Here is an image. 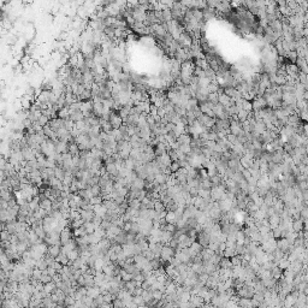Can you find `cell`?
Returning <instances> with one entry per match:
<instances>
[{
	"instance_id": "cell-1",
	"label": "cell",
	"mask_w": 308,
	"mask_h": 308,
	"mask_svg": "<svg viewBox=\"0 0 308 308\" xmlns=\"http://www.w3.org/2000/svg\"><path fill=\"white\" fill-rule=\"evenodd\" d=\"M176 255V249L171 248L170 246H164L161 249V255L160 259L163 261H171V259Z\"/></svg>"
},
{
	"instance_id": "cell-2",
	"label": "cell",
	"mask_w": 308,
	"mask_h": 308,
	"mask_svg": "<svg viewBox=\"0 0 308 308\" xmlns=\"http://www.w3.org/2000/svg\"><path fill=\"white\" fill-rule=\"evenodd\" d=\"M108 122L111 123V125H112V128H113V129H120V128H122V125L124 124L123 118H122L119 114H117L114 111H112V113H111V117H110V120H108Z\"/></svg>"
},
{
	"instance_id": "cell-3",
	"label": "cell",
	"mask_w": 308,
	"mask_h": 308,
	"mask_svg": "<svg viewBox=\"0 0 308 308\" xmlns=\"http://www.w3.org/2000/svg\"><path fill=\"white\" fill-rule=\"evenodd\" d=\"M71 237H72V234H71L70 229H69V228H65V229L60 232V241H62V246H64V244L69 243V242L71 241Z\"/></svg>"
},
{
	"instance_id": "cell-4",
	"label": "cell",
	"mask_w": 308,
	"mask_h": 308,
	"mask_svg": "<svg viewBox=\"0 0 308 308\" xmlns=\"http://www.w3.org/2000/svg\"><path fill=\"white\" fill-rule=\"evenodd\" d=\"M94 213H95V215H98V217H100V218H105L106 217V214H107V212H108V209L101 203V205H96V206H94Z\"/></svg>"
},
{
	"instance_id": "cell-5",
	"label": "cell",
	"mask_w": 308,
	"mask_h": 308,
	"mask_svg": "<svg viewBox=\"0 0 308 308\" xmlns=\"http://www.w3.org/2000/svg\"><path fill=\"white\" fill-rule=\"evenodd\" d=\"M146 188V181L145 180H142V178H136L133 183H131V188H130V190L131 189H137V190H143Z\"/></svg>"
},
{
	"instance_id": "cell-6",
	"label": "cell",
	"mask_w": 308,
	"mask_h": 308,
	"mask_svg": "<svg viewBox=\"0 0 308 308\" xmlns=\"http://www.w3.org/2000/svg\"><path fill=\"white\" fill-rule=\"evenodd\" d=\"M79 213H81V218L83 219L84 222H92L93 218L95 217L94 211H83V209H79Z\"/></svg>"
},
{
	"instance_id": "cell-7",
	"label": "cell",
	"mask_w": 308,
	"mask_h": 308,
	"mask_svg": "<svg viewBox=\"0 0 308 308\" xmlns=\"http://www.w3.org/2000/svg\"><path fill=\"white\" fill-rule=\"evenodd\" d=\"M99 295H101V290L99 286H91L88 288V292H87V296H91L92 298H96Z\"/></svg>"
},
{
	"instance_id": "cell-8",
	"label": "cell",
	"mask_w": 308,
	"mask_h": 308,
	"mask_svg": "<svg viewBox=\"0 0 308 308\" xmlns=\"http://www.w3.org/2000/svg\"><path fill=\"white\" fill-rule=\"evenodd\" d=\"M48 254H51L53 258H57L58 255L62 254V247H60L59 244L50 246V247H48Z\"/></svg>"
},
{
	"instance_id": "cell-9",
	"label": "cell",
	"mask_w": 308,
	"mask_h": 308,
	"mask_svg": "<svg viewBox=\"0 0 308 308\" xmlns=\"http://www.w3.org/2000/svg\"><path fill=\"white\" fill-rule=\"evenodd\" d=\"M177 220H178V218H177V215H176L174 212H167V214L165 217V222L167 224H176Z\"/></svg>"
},
{
	"instance_id": "cell-10",
	"label": "cell",
	"mask_w": 308,
	"mask_h": 308,
	"mask_svg": "<svg viewBox=\"0 0 308 308\" xmlns=\"http://www.w3.org/2000/svg\"><path fill=\"white\" fill-rule=\"evenodd\" d=\"M65 174H66V172H65V170H64L63 167L57 166V167L54 168V176H56V178L60 180L62 182H63V180L65 178Z\"/></svg>"
},
{
	"instance_id": "cell-11",
	"label": "cell",
	"mask_w": 308,
	"mask_h": 308,
	"mask_svg": "<svg viewBox=\"0 0 308 308\" xmlns=\"http://www.w3.org/2000/svg\"><path fill=\"white\" fill-rule=\"evenodd\" d=\"M83 226H84V229H85L88 235H92V234H94L96 231V226L93 224V222H85Z\"/></svg>"
},
{
	"instance_id": "cell-12",
	"label": "cell",
	"mask_w": 308,
	"mask_h": 308,
	"mask_svg": "<svg viewBox=\"0 0 308 308\" xmlns=\"http://www.w3.org/2000/svg\"><path fill=\"white\" fill-rule=\"evenodd\" d=\"M69 153L75 157V155H79V148H78V145L76 142H72V143H69Z\"/></svg>"
},
{
	"instance_id": "cell-13",
	"label": "cell",
	"mask_w": 308,
	"mask_h": 308,
	"mask_svg": "<svg viewBox=\"0 0 308 308\" xmlns=\"http://www.w3.org/2000/svg\"><path fill=\"white\" fill-rule=\"evenodd\" d=\"M56 289H57V284H56L54 282H51V283H48V284H45L43 291L47 292L48 295H51V294H53V292L56 291Z\"/></svg>"
},
{
	"instance_id": "cell-14",
	"label": "cell",
	"mask_w": 308,
	"mask_h": 308,
	"mask_svg": "<svg viewBox=\"0 0 308 308\" xmlns=\"http://www.w3.org/2000/svg\"><path fill=\"white\" fill-rule=\"evenodd\" d=\"M154 211H155V212H158V213L166 211V207H165L164 202H163V201H160V200H155V201H154Z\"/></svg>"
},
{
	"instance_id": "cell-15",
	"label": "cell",
	"mask_w": 308,
	"mask_h": 308,
	"mask_svg": "<svg viewBox=\"0 0 308 308\" xmlns=\"http://www.w3.org/2000/svg\"><path fill=\"white\" fill-rule=\"evenodd\" d=\"M36 269H39V270H41V271H46L47 269H48V265H47V262L45 261V259H40V260H37L36 261V266H35Z\"/></svg>"
},
{
	"instance_id": "cell-16",
	"label": "cell",
	"mask_w": 308,
	"mask_h": 308,
	"mask_svg": "<svg viewBox=\"0 0 308 308\" xmlns=\"http://www.w3.org/2000/svg\"><path fill=\"white\" fill-rule=\"evenodd\" d=\"M40 282H41L42 284H48V283L53 282V278L47 273V270H46V271H43V275H42V277H41Z\"/></svg>"
},
{
	"instance_id": "cell-17",
	"label": "cell",
	"mask_w": 308,
	"mask_h": 308,
	"mask_svg": "<svg viewBox=\"0 0 308 308\" xmlns=\"http://www.w3.org/2000/svg\"><path fill=\"white\" fill-rule=\"evenodd\" d=\"M248 114H249V112H247V111H244V110H241V111L237 113V119H238L241 123H243V122H246V120L248 119Z\"/></svg>"
},
{
	"instance_id": "cell-18",
	"label": "cell",
	"mask_w": 308,
	"mask_h": 308,
	"mask_svg": "<svg viewBox=\"0 0 308 308\" xmlns=\"http://www.w3.org/2000/svg\"><path fill=\"white\" fill-rule=\"evenodd\" d=\"M66 256L69 258V260H70L71 262H73L75 260H77V259L79 258V252H78V249H75V250L70 252V253H69Z\"/></svg>"
},
{
	"instance_id": "cell-19",
	"label": "cell",
	"mask_w": 308,
	"mask_h": 308,
	"mask_svg": "<svg viewBox=\"0 0 308 308\" xmlns=\"http://www.w3.org/2000/svg\"><path fill=\"white\" fill-rule=\"evenodd\" d=\"M241 104H242V110H244V111H247V112H250V111L253 110V106H252V102H250V101L242 99Z\"/></svg>"
},
{
	"instance_id": "cell-20",
	"label": "cell",
	"mask_w": 308,
	"mask_h": 308,
	"mask_svg": "<svg viewBox=\"0 0 308 308\" xmlns=\"http://www.w3.org/2000/svg\"><path fill=\"white\" fill-rule=\"evenodd\" d=\"M242 260H243V258H242V256H238V255H235L234 258H231L232 267H234V266H241V265H242Z\"/></svg>"
},
{
	"instance_id": "cell-21",
	"label": "cell",
	"mask_w": 308,
	"mask_h": 308,
	"mask_svg": "<svg viewBox=\"0 0 308 308\" xmlns=\"http://www.w3.org/2000/svg\"><path fill=\"white\" fill-rule=\"evenodd\" d=\"M129 207L135 208V209H140V208H141V201L137 200V199L131 200V201H129Z\"/></svg>"
},
{
	"instance_id": "cell-22",
	"label": "cell",
	"mask_w": 308,
	"mask_h": 308,
	"mask_svg": "<svg viewBox=\"0 0 308 308\" xmlns=\"http://www.w3.org/2000/svg\"><path fill=\"white\" fill-rule=\"evenodd\" d=\"M42 275H43V271H41V270H39V269H34L31 278H33V279H36V281H40L41 277H42Z\"/></svg>"
},
{
	"instance_id": "cell-23",
	"label": "cell",
	"mask_w": 308,
	"mask_h": 308,
	"mask_svg": "<svg viewBox=\"0 0 308 308\" xmlns=\"http://www.w3.org/2000/svg\"><path fill=\"white\" fill-rule=\"evenodd\" d=\"M303 229V223L301 222V220H296V222H294L292 223V230L294 231H301Z\"/></svg>"
},
{
	"instance_id": "cell-24",
	"label": "cell",
	"mask_w": 308,
	"mask_h": 308,
	"mask_svg": "<svg viewBox=\"0 0 308 308\" xmlns=\"http://www.w3.org/2000/svg\"><path fill=\"white\" fill-rule=\"evenodd\" d=\"M91 191H92L93 196H100V194H101L102 189H101V188H100V186L98 184V186H94V187H92V188H91Z\"/></svg>"
},
{
	"instance_id": "cell-25",
	"label": "cell",
	"mask_w": 308,
	"mask_h": 308,
	"mask_svg": "<svg viewBox=\"0 0 308 308\" xmlns=\"http://www.w3.org/2000/svg\"><path fill=\"white\" fill-rule=\"evenodd\" d=\"M102 201H104V199H102L101 196H93L89 202H91L93 206H96V205H101Z\"/></svg>"
},
{
	"instance_id": "cell-26",
	"label": "cell",
	"mask_w": 308,
	"mask_h": 308,
	"mask_svg": "<svg viewBox=\"0 0 308 308\" xmlns=\"http://www.w3.org/2000/svg\"><path fill=\"white\" fill-rule=\"evenodd\" d=\"M11 236H12V235H11L7 230H3V232H1V241H3V242H10Z\"/></svg>"
},
{
	"instance_id": "cell-27",
	"label": "cell",
	"mask_w": 308,
	"mask_h": 308,
	"mask_svg": "<svg viewBox=\"0 0 308 308\" xmlns=\"http://www.w3.org/2000/svg\"><path fill=\"white\" fill-rule=\"evenodd\" d=\"M180 168H181L180 161H172V164H171V166H170V170H171L172 173H176Z\"/></svg>"
},
{
	"instance_id": "cell-28",
	"label": "cell",
	"mask_w": 308,
	"mask_h": 308,
	"mask_svg": "<svg viewBox=\"0 0 308 308\" xmlns=\"http://www.w3.org/2000/svg\"><path fill=\"white\" fill-rule=\"evenodd\" d=\"M64 303H65L66 306H75L76 300H75V297H73V296L68 295V296H66V298H65V301H64Z\"/></svg>"
},
{
	"instance_id": "cell-29",
	"label": "cell",
	"mask_w": 308,
	"mask_h": 308,
	"mask_svg": "<svg viewBox=\"0 0 308 308\" xmlns=\"http://www.w3.org/2000/svg\"><path fill=\"white\" fill-rule=\"evenodd\" d=\"M82 302H83L84 304H87V306L92 307V306H93V303H94V298H92L91 296H84V297L82 298Z\"/></svg>"
},
{
	"instance_id": "cell-30",
	"label": "cell",
	"mask_w": 308,
	"mask_h": 308,
	"mask_svg": "<svg viewBox=\"0 0 308 308\" xmlns=\"http://www.w3.org/2000/svg\"><path fill=\"white\" fill-rule=\"evenodd\" d=\"M133 301H134L137 306H145V304H146V302H145V300H143L142 296H134V297H133Z\"/></svg>"
},
{
	"instance_id": "cell-31",
	"label": "cell",
	"mask_w": 308,
	"mask_h": 308,
	"mask_svg": "<svg viewBox=\"0 0 308 308\" xmlns=\"http://www.w3.org/2000/svg\"><path fill=\"white\" fill-rule=\"evenodd\" d=\"M143 291H145V289H143L142 286H136L135 290H134V292H133V296H142Z\"/></svg>"
},
{
	"instance_id": "cell-32",
	"label": "cell",
	"mask_w": 308,
	"mask_h": 308,
	"mask_svg": "<svg viewBox=\"0 0 308 308\" xmlns=\"http://www.w3.org/2000/svg\"><path fill=\"white\" fill-rule=\"evenodd\" d=\"M69 39V33H66V31H62L59 35H58V40H60V41H65V40H68Z\"/></svg>"
},
{
	"instance_id": "cell-33",
	"label": "cell",
	"mask_w": 308,
	"mask_h": 308,
	"mask_svg": "<svg viewBox=\"0 0 308 308\" xmlns=\"http://www.w3.org/2000/svg\"><path fill=\"white\" fill-rule=\"evenodd\" d=\"M47 273H48V275H50V276L53 278V277H54V276H56L58 272H57V270H56V269H53L52 266H48V269H47Z\"/></svg>"
},
{
	"instance_id": "cell-34",
	"label": "cell",
	"mask_w": 308,
	"mask_h": 308,
	"mask_svg": "<svg viewBox=\"0 0 308 308\" xmlns=\"http://www.w3.org/2000/svg\"><path fill=\"white\" fill-rule=\"evenodd\" d=\"M16 42H17V37L15 35H10L9 36V43H10V45H15Z\"/></svg>"
},
{
	"instance_id": "cell-35",
	"label": "cell",
	"mask_w": 308,
	"mask_h": 308,
	"mask_svg": "<svg viewBox=\"0 0 308 308\" xmlns=\"http://www.w3.org/2000/svg\"><path fill=\"white\" fill-rule=\"evenodd\" d=\"M137 308H149V307H148L147 304H145V306H139Z\"/></svg>"
}]
</instances>
